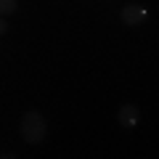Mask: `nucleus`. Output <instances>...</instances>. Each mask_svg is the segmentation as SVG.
Returning <instances> with one entry per match:
<instances>
[{
	"label": "nucleus",
	"mask_w": 159,
	"mask_h": 159,
	"mask_svg": "<svg viewBox=\"0 0 159 159\" xmlns=\"http://www.w3.org/2000/svg\"><path fill=\"white\" fill-rule=\"evenodd\" d=\"M45 135H48L45 117H43L37 109H29V111L21 117V138H24V143H29V146H40V143L45 141Z\"/></svg>",
	"instance_id": "obj_1"
},
{
	"label": "nucleus",
	"mask_w": 159,
	"mask_h": 159,
	"mask_svg": "<svg viewBox=\"0 0 159 159\" xmlns=\"http://www.w3.org/2000/svg\"><path fill=\"white\" fill-rule=\"evenodd\" d=\"M146 16H148L146 6H138V3H130V6H125L119 11V19H122L125 27H141L146 21Z\"/></svg>",
	"instance_id": "obj_2"
},
{
	"label": "nucleus",
	"mask_w": 159,
	"mask_h": 159,
	"mask_svg": "<svg viewBox=\"0 0 159 159\" xmlns=\"http://www.w3.org/2000/svg\"><path fill=\"white\" fill-rule=\"evenodd\" d=\"M117 119L119 125L125 127V130H133V127H138V122H141V109L135 106V103H122L117 111Z\"/></svg>",
	"instance_id": "obj_3"
},
{
	"label": "nucleus",
	"mask_w": 159,
	"mask_h": 159,
	"mask_svg": "<svg viewBox=\"0 0 159 159\" xmlns=\"http://www.w3.org/2000/svg\"><path fill=\"white\" fill-rule=\"evenodd\" d=\"M19 3L16 0H0V16H11V13H16Z\"/></svg>",
	"instance_id": "obj_4"
},
{
	"label": "nucleus",
	"mask_w": 159,
	"mask_h": 159,
	"mask_svg": "<svg viewBox=\"0 0 159 159\" xmlns=\"http://www.w3.org/2000/svg\"><path fill=\"white\" fill-rule=\"evenodd\" d=\"M6 29H8V24H6V16H0V34H6Z\"/></svg>",
	"instance_id": "obj_5"
}]
</instances>
